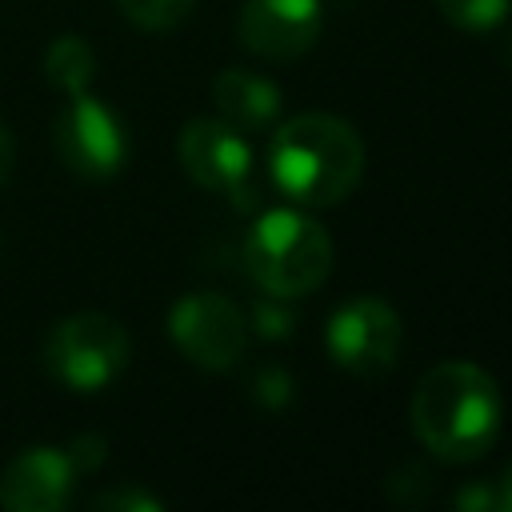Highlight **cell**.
I'll return each mask as SVG.
<instances>
[{
	"label": "cell",
	"mask_w": 512,
	"mask_h": 512,
	"mask_svg": "<svg viewBox=\"0 0 512 512\" xmlns=\"http://www.w3.org/2000/svg\"><path fill=\"white\" fill-rule=\"evenodd\" d=\"M92 508H112V512H160L164 504H160L156 496H148L144 488L120 484V488L96 492V496H92Z\"/></svg>",
	"instance_id": "9a60e30c"
},
{
	"label": "cell",
	"mask_w": 512,
	"mask_h": 512,
	"mask_svg": "<svg viewBox=\"0 0 512 512\" xmlns=\"http://www.w3.org/2000/svg\"><path fill=\"white\" fill-rule=\"evenodd\" d=\"M268 172L292 204L332 208L360 184L364 140L332 112H300L276 128L268 144Z\"/></svg>",
	"instance_id": "7a4b0ae2"
},
{
	"label": "cell",
	"mask_w": 512,
	"mask_h": 512,
	"mask_svg": "<svg viewBox=\"0 0 512 512\" xmlns=\"http://www.w3.org/2000/svg\"><path fill=\"white\" fill-rule=\"evenodd\" d=\"M416 440L452 464L484 456L504 420V400L496 380L472 360H444L428 368L408 404Z\"/></svg>",
	"instance_id": "6da1fadb"
},
{
	"label": "cell",
	"mask_w": 512,
	"mask_h": 512,
	"mask_svg": "<svg viewBox=\"0 0 512 512\" xmlns=\"http://www.w3.org/2000/svg\"><path fill=\"white\" fill-rule=\"evenodd\" d=\"M496 492H500V512H512V464H508L504 476L496 480Z\"/></svg>",
	"instance_id": "ffe728a7"
},
{
	"label": "cell",
	"mask_w": 512,
	"mask_h": 512,
	"mask_svg": "<svg viewBox=\"0 0 512 512\" xmlns=\"http://www.w3.org/2000/svg\"><path fill=\"white\" fill-rule=\"evenodd\" d=\"M244 268L276 300L308 296L332 272V236L296 208H268L244 236Z\"/></svg>",
	"instance_id": "3957f363"
},
{
	"label": "cell",
	"mask_w": 512,
	"mask_h": 512,
	"mask_svg": "<svg viewBox=\"0 0 512 512\" xmlns=\"http://www.w3.org/2000/svg\"><path fill=\"white\" fill-rule=\"evenodd\" d=\"M76 468L60 448H28L0 476V504L8 512H56L72 496Z\"/></svg>",
	"instance_id": "30bf717a"
},
{
	"label": "cell",
	"mask_w": 512,
	"mask_h": 512,
	"mask_svg": "<svg viewBox=\"0 0 512 512\" xmlns=\"http://www.w3.org/2000/svg\"><path fill=\"white\" fill-rule=\"evenodd\" d=\"M192 8H196V0H120V12L144 32L176 28Z\"/></svg>",
	"instance_id": "5bb4252c"
},
{
	"label": "cell",
	"mask_w": 512,
	"mask_h": 512,
	"mask_svg": "<svg viewBox=\"0 0 512 512\" xmlns=\"http://www.w3.org/2000/svg\"><path fill=\"white\" fill-rule=\"evenodd\" d=\"M212 104L224 124L240 132H260L272 128L280 116V88L248 68H224L212 80Z\"/></svg>",
	"instance_id": "8fae6325"
},
{
	"label": "cell",
	"mask_w": 512,
	"mask_h": 512,
	"mask_svg": "<svg viewBox=\"0 0 512 512\" xmlns=\"http://www.w3.org/2000/svg\"><path fill=\"white\" fill-rule=\"evenodd\" d=\"M456 508H464V512H500L496 480L492 484H464L456 492Z\"/></svg>",
	"instance_id": "2e32d148"
},
{
	"label": "cell",
	"mask_w": 512,
	"mask_h": 512,
	"mask_svg": "<svg viewBox=\"0 0 512 512\" xmlns=\"http://www.w3.org/2000/svg\"><path fill=\"white\" fill-rule=\"evenodd\" d=\"M400 340H404L400 312L380 296H356L340 304L324 328L328 356L356 376L388 372L400 356Z\"/></svg>",
	"instance_id": "5b68a950"
},
{
	"label": "cell",
	"mask_w": 512,
	"mask_h": 512,
	"mask_svg": "<svg viewBox=\"0 0 512 512\" xmlns=\"http://www.w3.org/2000/svg\"><path fill=\"white\" fill-rule=\"evenodd\" d=\"M180 164L184 172L208 188L232 196L240 208H252L260 188L252 180V148L240 128L224 120H192L180 132Z\"/></svg>",
	"instance_id": "8992f818"
},
{
	"label": "cell",
	"mask_w": 512,
	"mask_h": 512,
	"mask_svg": "<svg viewBox=\"0 0 512 512\" xmlns=\"http://www.w3.org/2000/svg\"><path fill=\"white\" fill-rule=\"evenodd\" d=\"M168 332L192 364L212 372L232 368L248 348V324L240 308L220 292H192L176 300L168 312Z\"/></svg>",
	"instance_id": "52a82bcc"
},
{
	"label": "cell",
	"mask_w": 512,
	"mask_h": 512,
	"mask_svg": "<svg viewBox=\"0 0 512 512\" xmlns=\"http://www.w3.org/2000/svg\"><path fill=\"white\" fill-rule=\"evenodd\" d=\"M256 396H260L264 404H284V400L292 396V376H284V372H276V368L260 372V380H256Z\"/></svg>",
	"instance_id": "ac0fdd59"
},
{
	"label": "cell",
	"mask_w": 512,
	"mask_h": 512,
	"mask_svg": "<svg viewBox=\"0 0 512 512\" xmlns=\"http://www.w3.org/2000/svg\"><path fill=\"white\" fill-rule=\"evenodd\" d=\"M56 152L76 176L108 180L128 160V132L108 104L76 92L56 120Z\"/></svg>",
	"instance_id": "ba28073f"
},
{
	"label": "cell",
	"mask_w": 512,
	"mask_h": 512,
	"mask_svg": "<svg viewBox=\"0 0 512 512\" xmlns=\"http://www.w3.org/2000/svg\"><path fill=\"white\" fill-rule=\"evenodd\" d=\"M44 72H48V80H52L60 92H68V96L88 92L92 72H96L92 44L80 40V36H60V40H52V48L44 52Z\"/></svg>",
	"instance_id": "7c38bea8"
},
{
	"label": "cell",
	"mask_w": 512,
	"mask_h": 512,
	"mask_svg": "<svg viewBox=\"0 0 512 512\" xmlns=\"http://www.w3.org/2000/svg\"><path fill=\"white\" fill-rule=\"evenodd\" d=\"M436 8L460 32H492L508 16L512 0H436Z\"/></svg>",
	"instance_id": "4fadbf2b"
},
{
	"label": "cell",
	"mask_w": 512,
	"mask_h": 512,
	"mask_svg": "<svg viewBox=\"0 0 512 512\" xmlns=\"http://www.w3.org/2000/svg\"><path fill=\"white\" fill-rule=\"evenodd\" d=\"M320 0H244L240 44L264 60H296L320 36Z\"/></svg>",
	"instance_id": "9c48e42d"
},
{
	"label": "cell",
	"mask_w": 512,
	"mask_h": 512,
	"mask_svg": "<svg viewBox=\"0 0 512 512\" xmlns=\"http://www.w3.org/2000/svg\"><path fill=\"white\" fill-rule=\"evenodd\" d=\"M132 340L120 320L104 312H76L64 316L44 340L48 372L72 392H96L120 376L128 364Z\"/></svg>",
	"instance_id": "277c9868"
},
{
	"label": "cell",
	"mask_w": 512,
	"mask_h": 512,
	"mask_svg": "<svg viewBox=\"0 0 512 512\" xmlns=\"http://www.w3.org/2000/svg\"><path fill=\"white\" fill-rule=\"evenodd\" d=\"M12 156H16L12 136H8V128L0 124V184H4V180H8V172H12Z\"/></svg>",
	"instance_id": "d6986e66"
},
{
	"label": "cell",
	"mask_w": 512,
	"mask_h": 512,
	"mask_svg": "<svg viewBox=\"0 0 512 512\" xmlns=\"http://www.w3.org/2000/svg\"><path fill=\"white\" fill-rule=\"evenodd\" d=\"M68 460H72V468L76 472H92L100 460H104V440L100 436H76L72 444H68Z\"/></svg>",
	"instance_id": "e0dca14e"
}]
</instances>
